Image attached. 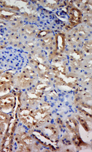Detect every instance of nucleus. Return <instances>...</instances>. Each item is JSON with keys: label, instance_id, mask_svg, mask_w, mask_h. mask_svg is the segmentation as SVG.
I'll use <instances>...</instances> for the list:
<instances>
[{"label": "nucleus", "instance_id": "nucleus-1", "mask_svg": "<svg viewBox=\"0 0 92 152\" xmlns=\"http://www.w3.org/2000/svg\"><path fill=\"white\" fill-rule=\"evenodd\" d=\"M37 75L33 71L25 69L17 76L15 79L16 85L21 88H26L31 86L35 80Z\"/></svg>", "mask_w": 92, "mask_h": 152}, {"label": "nucleus", "instance_id": "nucleus-2", "mask_svg": "<svg viewBox=\"0 0 92 152\" xmlns=\"http://www.w3.org/2000/svg\"><path fill=\"white\" fill-rule=\"evenodd\" d=\"M35 127H40L46 123H48L51 119V111L45 106H40L36 111H34Z\"/></svg>", "mask_w": 92, "mask_h": 152}, {"label": "nucleus", "instance_id": "nucleus-3", "mask_svg": "<svg viewBox=\"0 0 92 152\" xmlns=\"http://www.w3.org/2000/svg\"><path fill=\"white\" fill-rule=\"evenodd\" d=\"M15 104V98L11 94H7L0 97V109L9 111L13 109Z\"/></svg>", "mask_w": 92, "mask_h": 152}, {"label": "nucleus", "instance_id": "nucleus-4", "mask_svg": "<svg viewBox=\"0 0 92 152\" xmlns=\"http://www.w3.org/2000/svg\"><path fill=\"white\" fill-rule=\"evenodd\" d=\"M13 81L12 76L11 75V74L6 73L0 77V93L5 92L10 90L11 86L13 84Z\"/></svg>", "mask_w": 92, "mask_h": 152}, {"label": "nucleus", "instance_id": "nucleus-5", "mask_svg": "<svg viewBox=\"0 0 92 152\" xmlns=\"http://www.w3.org/2000/svg\"><path fill=\"white\" fill-rule=\"evenodd\" d=\"M65 125L70 133L73 134L79 133V123L76 119L73 117L68 118L66 120Z\"/></svg>", "mask_w": 92, "mask_h": 152}, {"label": "nucleus", "instance_id": "nucleus-6", "mask_svg": "<svg viewBox=\"0 0 92 152\" xmlns=\"http://www.w3.org/2000/svg\"><path fill=\"white\" fill-rule=\"evenodd\" d=\"M9 123V116L3 112H0V140L4 137L6 124Z\"/></svg>", "mask_w": 92, "mask_h": 152}, {"label": "nucleus", "instance_id": "nucleus-7", "mask_svg": "<svg viewBox=\"0 0 92 152\" xmlns=\"http://www.w3.org/2000/svg\"><path fill=\"white\" fill-rule=\"evenodd\" d=\"M82 19V15L80 10L77 8H73L70 11V22L72 25H78Z\"/></svg>", "mask_w": 92, "mask_h": 152}, {"label": "nucleus", "instance_id": "nucleus-8", "mask_svg": "<svg viewBox=\"0 0 92 152\" xmlns=\"http://www.w3.org/2000/svg\"><path fill=\"white\" fill-rule=\"evenodd\" d=\"M72 142L75 146L77 149L80 150L83 147H86L88 146V144L84 142L80 136V133L73 134L72 137Z\"/></svg>", "mask_w": 92, "mask_h": 152}, {"label": "nucleus", "instance_id": "nucleus-9", "mask_svg": "<svg viewBox=\"0 0 92 152\" xmlns=\"http://www.w3.org/2000/svg\"><path fill=\"white\" fill-rule=\"evenodd\" d=\"M76 118L78 120V123H80L81 126H82L83 128L85 129L86 132H90L91 129L90 126L87 123V120L82 115H78L76 116Z\"/></svg>", "mask_w": 92, "mask_h": 152}, {"label": "nucleus", "instance_id": "nucleus-10", "mask_svg": "<svg viewBox=\"0 0 92 152\" xmlns=\"http://www.w3.org/2000/svg\"><path fill=\"white\" fill-rule=\"evenodd\" d=\"M62 143L64 145L66 146H69L70 145L72 142V137H70V135H65L61 140Z\"/></svg>", "mask_w": 92, "mask_h": 152}]
</instances>
